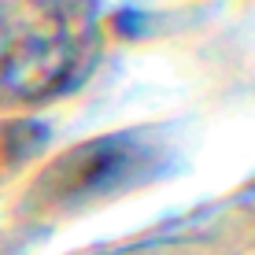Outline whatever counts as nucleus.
<instances>
[{
  "label": "nucleus",
  "instance_id": "f257e3e1",
  "mask_svg": "<svg viewBox=\"0 0 255 255\" xmlns=\"http://www.w3.org/2000/svg\"><path fill=\"white\" fill-rule=\"evenodd\" d=\"M96 56V0H22L0 22V104H41L70 93Z\"/></svg>",
  "mask_w": 255,
  "mask_h": 255
}]
</instances>
